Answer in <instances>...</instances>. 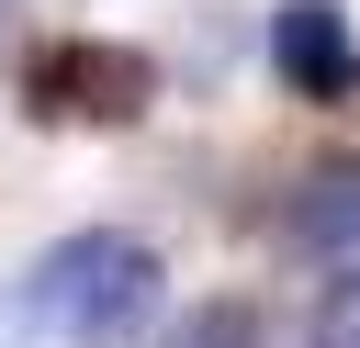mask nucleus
<instances>
[{"label": "nucleus", "instance_id": "39448f33", "mask_svg": "<svg viewBox=\"0 0 360 348\" xmlns=\"http://www.w3.org/2000/svg\"><path fill=\"white\" fill-rule=\"evenodd\" d=\"M146 348H259V314H248V303H191V314L158 326Z\"/></svg>", "mask_w": 360, "mask_h": 348}, {"label": "nucleus", "instance_id": "f03ea898", "mask_svg": "<svg viewBox=\"0 0 360 348\" xmlns=\"http://www.w3.org/2000/svg\"><path fill=\"white\" fill-rule=\"evenodd\" d=\"M146 101H158V67L135 45L68 34V45H34L22 56V112L34 123H135Z\"/></svg>", "mask_w": 360, "mask_h": 348}, {"label": "nucleus", "instance_id": "423d86ee", "mask_svg": "<svg viewBox=\"0 0 360 348\" xmlns=\"http://www.w3.org/2000/svg\"><path fill=\"white\" fill-rule=\"evenodd\" d=\"M315 348H360V269L326 281V303H315Z\"/></svg>", "mask_w": 360, "mask_h": 348}, {"label": "nucleus", "instance_id": "f257e3e1", "mask_svg": "<svg viewBox=\"0 0 360 348\" xmlns=\"http://www.w3.org/2000/svg\"><path fill=\"white\" fill-rule=\"evenodd\" d=\"M146 303H158V247L124 236V225L56 236V247L34 258V292H22V314H34L45 337H68V348H124V337L146 326Z\"/></svg>", "mask_w": 360, "mask_h": 348}, {"label": "nucleus", "instance_id": "7ed1b4c3", "mask_svg": "<svg viewBox=\"0 0 360 348\" xmlns=\"http://www.w3.org/2000/svg\"><path fill=\"white\" fill-rule=\"evenodd\" d=\"M270 67H281L292 101H349V90H360V34H349V11H338V0H281V11H270Z\"/></svg>", "mask_w": 360, "mask_h": 348}, {"label": "nucleus", "instance_id": "20e7f679", "mask_svg": "<svg viewBox=\"0 0 360 348\" xmlns=\"http://www.w3.org/2000/svg\"><path fill=\"white\" fill-rule=\"evenodd\" d=\"M281 236H292V258H315V269H360V157L304 168V180H292Z\"/></svg>", "mask_w": 360, "mask_h": 348}]
</instances>
